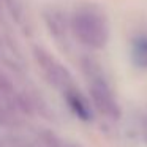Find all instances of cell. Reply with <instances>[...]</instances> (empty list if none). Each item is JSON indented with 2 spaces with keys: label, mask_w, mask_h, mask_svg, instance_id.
Segmentation results:
<instances>
[{
  "label": "cell",
  "mask_w": 147,
  "mask_h": 147,
  "mask_svg": "<svg viewBox=\"0 0 147 147\" xmlns=\"http://www.w3.org/2000/svg\"><path fill=\"white\" fill-rule=\"evenodd\" d=\"M73 32L84 45L90 48H101L108 40V27L103 18L92 11H79L71 21Z\"/></svg>",
  "instance_id": "cell-1"
},
{
  "label": "cell",
  "mask_w": 147,
  "mask_h": 147,
  "mask_svg": "<svg viewBox=\"0 0 147 147\" xmlns=\"http://www.w3.org/2000/svg\"><path fill=\"white\" fill-rule=\"evenodd\" d=\"M92 82H90V95L95 103V106L100 109V112H103L105 115L112 119L119 117V106L115 103L114 96H112L109 87L106 86V82L96 74L90 76Z\"/></svg>",
  "instance_id": "cell-2"
},
{
  "label": "cell",
  "mask_w": 147,
  "mask_h": 147,
  "mask_svg": "<svg viewBox=\"0 0 147 147\" xmlns=\"http://www.w3.org/2000/svg\"><path fill=\"white\" fill-rule=\"evenodd\" d=\"M35 59L40 63V67L43 68L46 78L54 84L55 87H60V89H68L71 87V76L60 63L54 60L51 55L46 51H43L41 48H35Z\"/></svg>",
  "instance_id": "cell-3"
},
{
  "label": "cell",
  "mask_w": 147,
  "mask_h": 147,
  "mask_svg": "<svg viewBox=\"0 0 147 147\" xmlns=\"http://www.w3.org/2000/svg\"><path fill=\"white\" fill-rule=\"evenodd\" d=\"M65 98H67V103L71 108V111L79 119H82V120H90L92 119V112H90L89 105L78 90H74L73 87L65 89Z\"/></svg>",
  "instance_id": "cell-4"
},
{
  "label": "cell",
  "mask_w": 147,
  "mask_h": 147,
  "mask_svg": "<svg viewBox=\"0 0 147 147\" xmlns=\"http://www.w3.org/2000/svg\"><path fill=\"white\" fill-rule=\"evenodd\" d=\"M133 62L141 68L147 67V36L138 38L133 43Z\"/></svg>",
  "instance_id": "cell-5"
},
{
  "label": "cell",
  "mask_w": 147,
  "mask_h": 147,
  "mask_svg": "<svg viewBox=\"0 0 147 147\" xmlns=\"http://www.w3.org/2000/svg\"><path fill=\"white\" fill-rule=\"evenodd\" d=\"M41 139H43V142H45L46 147H63L62 141L59 139L52 131H43Z\"/></svg>",
  "instance_id": "cell-6"
},
{
  "label": "cell",
  "mask_w": 147,
  "mask_h": 147,
  "mask_svg": "<svg viewBox=\"0 0 147 147\" xmlns=\"http://www.w3.org/2000/svg\"><path fill=\"white\" fill-rule=\"evenodd\" d=\"M0 90H5V92H10L11 90V84L3 74L0 73Z\"/></svg>",
  "instance_id": "cell-7"
},
{
  "label": "cell",
  "mask_w": 147,
  "mask_h": 147,
  "mask_svg": "<svg viewBox=\"0 0 147 147\" xmlns=\"http://www.w3.org/2000/svg\"><path fill=\"white\" fill-rule=\"evenodd\" d=\"M63 147H78V146H63Z\"/></svg>",
  "instance_id": "cell-8"
}]
</instances>
